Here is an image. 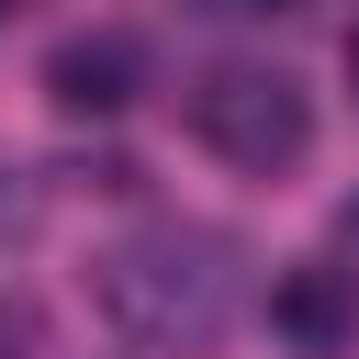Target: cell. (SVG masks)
<instances>
[{"label":"cell","mask_w":359,"mask_h":359,"mask_svg":"<svg viewBox=\"0 0 359 359\" xmlns=\"http://www.w3.org/2000/svg\"><path fill=\"white\" fill-rule=\"evenodd\" d=\"M90 303H101V325L123 348H157V359L213 348L236 325V303H247V247L224 224H180V213L135 224V236H112L90 258Z\"/></svg>","instance_id":"1"},{"label":"cell","mask_w":359,"mask_h":359,"mask_svg":"<svg viewBox=\"0 0 359 359\" xmlns=\"http://www.w3.org/2000/svg\"><path fill=\"white\" fill-rule=\"evenodd\" d=\"M191 135H202L224 168L269 180V168H303L314 101H303L292 67H202V79H191Z\"/></svg>","instance_id":"2"},{"label":"cell","mask_w":359,"mask_h":359,"mask_svg":"<svg viewBox=\"0 0 359 359\" xmlns=\"http://www.w3.org/2000/svg\"><path fill=\"white\" fill-rule=\"evenodd\" d=\"M269 325H280L303 359H348V348H359V269L292 258V269L269 280Z\"/></svg>","instance_id":"3"},{"label":"cell","mask_w":359,"mask_h":359,"mask_svg":"<svg viewBox=\"0 0 359 359\" xmlns=\"http://www.w3.org/2000/svg\"><path fill=\"white\" fill-rule=\"evenodd\" d=\"M135 79H146V45H135V34H67V45L45 56V101H56V112H123Z\"/></svg>","instance_id":"4"},{"label":"cell","mask_w":359,"mask_h":359,"mask_svg":"<svg viewBox=\"0 0 359 359\" xmlns=\"http://www.w3.org/2000/svg\"><path fill=\"white\" fill-rule=\"evenodd\" d=\"M11 224H22V180L0 168V236H11Z\"/></svg>","instance_id":"5"},{"label":"cell","mask_w":359,"mask_h":359,"mask_svg":"<svg viewBox=\"0 0 359 359\" xmlns=\"http://www.w3.org/2000/svg\"><path fill=\"white\" fill-rule=\"evenodd\" d=\"M202 11H303V0H202Z\"/></svg>","instance_id":"6"},{"label":"cell","mask_w":359,"mask_h":359,"mask_svg":"<svg viewBox=\"0 0 359 359\" xmlns=\"http://www.w3.org/2000/svg\"><path fill=\"white\" fill-rule=\"evenodd\" d=\"M348 90H359V22H348Z\"/></svg>","instance_id":"7"},{"label":"cell","mask_w":359,"mask_h":359,"mask_svg":"<svg viewBox=\"0 0 359 359\" xmlns=\"http://www.w3.org/2000/svg\"><path fill=\"white\" fill-rule=\"evenodd\" d=\"M11 11H22V0H0V22H11Z\"/></svg>","instance_id":"8"},{"label":"cell","mask_w":359,"mask_h":359,"mask_svg":"<svg viewBox=\"0 0 359 359\" xmlns=\"http://www.w3.org/2000/svg\"><path fill=\"white\" fill-rule=\"evenodd\" d=\"M348 224H359V202H348Z\"/></svg>","instance_id":"9"}]
</instances>
